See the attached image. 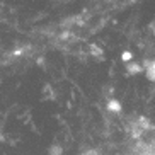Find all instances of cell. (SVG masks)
I'll use <instances>...</instances> for the list:
<instances>
[{
	"mask_svg": "<svg viewBox=\"0 0 155 155\" xmlns=\"http://www.w3.org/2000/svg\"><path fill=\"white\" fill-rule=\"evenodd\" d=\"M48 153L50 155H63V147H60V145H51L50 148H48Z\"/></svg>",
	"mask_w": 155,
	"mask_h": 155,
	"instance_id": "cell-1",
	"label": "cell"
},
{
	"mask_svg": "<svg viewBox=\"0 0 155 155\" xmlns=\"http://www.w3.org/2000/svg\"><path fill=\"white\" fill-rule=\"evenodd\" d=\"M82 155H99V152L97 150H87V152H84Z\"/></svg>",
	"mask_w": 155,
	"mask_h": 155,
	"instance_id": "cell-2",
	"label": "cell"
}]
</instances>
